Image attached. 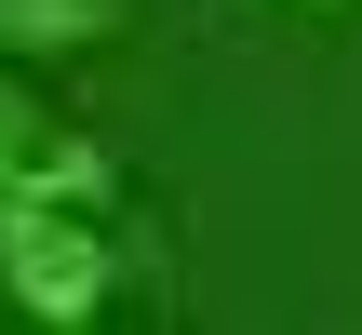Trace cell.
<instances>
[{"label":"cell","instance_id":"6da1fadb","mask_svg":"<svg viewBox=\"0 0 362 335\" xmlns=\"http://www.w3.org/2000/svg\"><path fill=\"white\" fill-rule=\"evenodd\" d=\"M0 295H13L27 322H94V309L121 295V215L13 188V201H0Z\"/></svg>","mask_w":362,"mask_h":335},{"label":"cell","instance_id":"7a4b0ae2","mask_svg":"<svg viewBox=\"0 0 362 335\" xmlns=\"http://www.w3.org/2000/svg\"><path fill=\"white\" fill-rule=\"evenodd\" d=\"M13 188H40V201H94V215H121V161L81 134V121H54L27 81H13V54H0V201Z\"/></svg>","mask_w":362,"mask_h":335},{"label":"cell","instance_id":"3957f363","mask_svg":"<svg viewBox=\"0 0 362 335\" xmlns=\"http://www.w3.org/2000/svg\"><path fill=\"white\" fill-rule=\"evenodd\" d=\"M134 27V0H0V54H107Z\"/></svg>","mask_w":362,"mask_h":335},{"label":"cell","instance_id":"277c9868","mask_svg":"<svg viewBox=\"0 0 362 335\" xmlns=\"http://www.w3.org/2000/svg\"><path fill=\"white\" fill-rule=\"evenodd\" d=\"M309 13H349V0H309Z\"/></svg>","mask_w":362,"mask_h":335}]
</instances>
